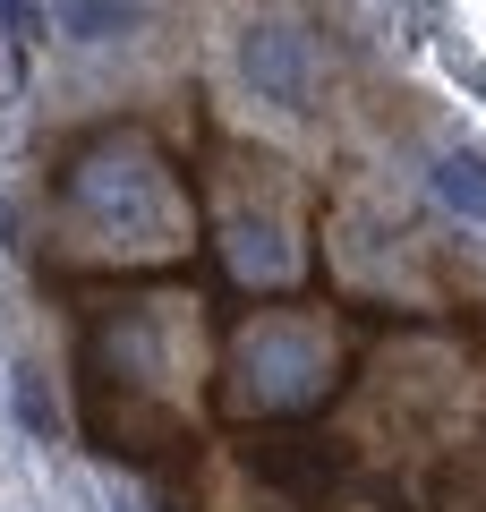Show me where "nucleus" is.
Here are the masks:
<instances>
[{"label":"nucleus","mask_w":486,"mask_h":512,"mask_svg":"<svg viewBox=\"0 0 486 512\" xmlns=\"http://www.w3.org/2000/svg\"><path fill=\"white\" fill-rule=\"evenodd\" d=\"M333 384V350L307 325H248L231 350V410H256V419H290Z\"/></svg>","instance_id":"obj_1"},{"label":"nucleus","mask_w":486,"mask_h":512,"mask_svg":"<svg viewBox=\"0 0 486 512\" xmlns=\"http://www.w3.org/2000/svg\"><path fill=\"white\" fill-rule=\"evenodd\" d=\"M69 197H77V214L86 222H103L111 239H154L162 222H171V197H162V171L145 163V154H86L77 163V180H69Z\"/></svg>","instance_id":"obj_2"},{"label":"nucleus","mask_w":486,"mask_h":512,"mask_svg":"<svg viewBox=\"0 0 486 512\" xmlns=\"http://www.w3.org/2000/svg\"><path fill=\"white\" fill-rule=\"evenodd\" d=\"M239 77H248V94L273 103V111H316V43H307L299 26H282V18H265V26L239 35Z\"/></svg>","instance_id":"obj_3"},{"label":"nucleus","mask_w":486,"mask_h":512,"mask_svg":"<svg viewBox=\"0 0 486 512\" xmlns=\"http://www.w3.org/2000/svg\"><path fill=\"white\" fill-rule=\"evenodd\" d=\"M222 265H231L239 282H256V291H282V282L299 274V248L282 239L273 214H231L222 222Z\"/></svg>","instance_id":"obj_4"},{"label":"nucleus","mask_w":486,"mask_h":512,"mask_svg":"<svg viewBox=\"0 0 486 512\" xmlns=\"http://www.w3.org/2000/svg\"><path fill=\"white\" fill-rule=\"evenodd\" d=\"M137 26H145V0H60L69 43H111V35H137Z\"/></svg>","instance_id":"obj_5"},{"label":"nucleus","mask_w":486,"mask_h":512,"mask_svg":"<svg viewBox=\"0 0 486 512\" xmlns=\"http://www.w3.org/2000/svg\"><path fill=\"white\" fill-rule=\"evenodd\" d=\"M435 197H444L461 222H486V154H469V146L435 154Z\"/></svg>","instance_id":"obj_6"},{"label":"nucleus","mask_w":486,"mask_h":512,"mask_svg":"<svg viewBox=\"0 0 486 512\" xmlns=\"http://www.w3.org/2000/svg\"><path fill=\"white\" fill-rule=\"evenodd\" d=\"M9 402H18V427L35 444H60V402H52V384H43V367H18L9 376Z\"/></svg>","instance_id":"obj_7"},{"label":"nucleus","mask_w":486,"mask_h":512,"mask_svg":"<svg viewBox=\"0 0 486 512\" xmlns=\"http://www.w3.org/2000/svg\"><path fill=\"white\" fill-rule=\"evenodd\" d=\"M0 35H43V9H35V0H0Z\"/></svg>","instance_id":"obj_8"},{"label":"nucleus","mask_w":486,"mask_h":512,"mask_svg":"<svg viewBox=\"0 0 486 512\" xmlns=\"http://www.w3.org/2000/svg\"><path fill=\"white\" fill-rule=\"evenodd\" d=\"M478 94H486V69H478Z\"/></svg>","instance_id":"obj_9"}]
</instances>
